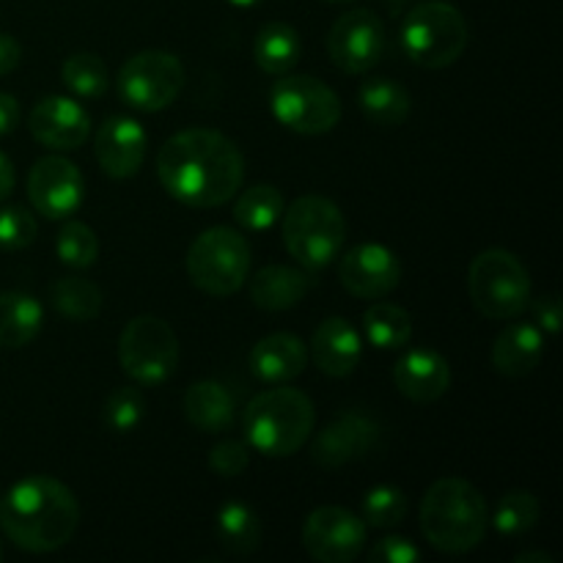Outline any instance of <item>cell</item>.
Returning <instances> with one entry per match:
<instances>
[{
    "label": "cell",
    "instance_id": "18",
    "mask_svg": "<svg viewBox=\"0 0 563 563\" xmlns=\"http://www.w3.org/2000/svg\"><path fill=\"white\" fill-rule=\"evenodd\" d=\"M27 130L42 146L75 152L91 135V119L69 97H44L27 115Z\"/></svg>",
    "mask_w": 563,
    "mask_h": 563
},
{
    "label": "cell",
    "instance_id": "30",
    "mask_svg": "<svg viewBox=\"0 0 563 563\" xmlns=\"http://www.w3.org/2000/svg\"><path fill=\"white\" fill-rule=\"evenodd\" d=\"M363 333L377 350H405L412 339V317L394 302H374L363 313Z\"/></svg>",
    "mask_w": 563,
    "mask_h": 563
},
{
    "label": "cell",
    "instance_id": "5",
    "mask_svg": "<svg viewBox=\"0 0 563 563\" xmlns=\"http://www.w3.org/2000/svg\"><path fill=\"white\" fill-rule=\"evenodd\" d=\"M284 245L306 269H322L341 256L346 242V218L330 198L302 196L284 209Z\"/></svg>",
    "mask_w": 563,
    "mask_h": 563
},
{
    "label": "cell",
    "instance_id": "23",
    "mask_svg": "<svg viewBox=\"0 0 563 563\" xmlns=\"http://www.w3.org/2000/svg\"><path fill=\"white\" fill-rule=\"evenodd\" d=\"M251 278V275H247ZM311 273L286 264H269L251 278V300L262 311H289L311 291Z\"/></svg>",
    "mask_w": 563,
    "mask_h": 563
},
{
    "label": "cell",
    "instance_id": "21",
    "mask_svg": "<svg viewBox=\"0 0 563 563\" xmlns=\"http://www.w3.org/2000/svg\"><path fill=\"white\" fill-rule=\"evenodd\" d=\"M247 363L262 383L284 385L306 372L308 346L291 333H273L253 346Z\"/></svg>",
    "mask_w": 563,
    "mask_h": 563
},
{
    "label": "cell",
    "instance_id": "17",
    "mask_svg": "<svg viewBox=\"0 0 563 563\" xmlns=\"http://www.w3.org/2000/svg\"><path fill=\"white\" fill-rule=\"evenodd\" d=\"M148 135L130 115H110L93 137L97 163L110 179H132L146 159Z\"/></svg>",
    "mask_w": 563,
    "mask_h": 563
},
{
    "label": "cell",
    "instance_id": "7",
    "mask_svg": "<svg viewBox=\"0 0 563 563\" xmlns=\"http://www.w3.org/2000/svg\"><path fill=\"white\" fill-rule=\"evenodd\" d=\"M467 291L482 317L517 319L531 302V275L511 251L489 247L471 262Z\"/></svg>",
    "mask_w": 563,
    "mask_h": 563
},
{
    "label": "cell",
    "instance_id": "10",
    "mask_svg": "<svg viewBox=\"0 0 563 563\" xmlns=\"http://www.w3.org/2000/svg\"><path fill=\"white\" fill-rule=\"evenodd\" d=\"M119 363L137 385H159L179 366V339L159 317H135L119 339Z\"/></svg>",
    "mask_w": 563,
    "mask_h": 563
},
{
    "label": "cell",
    "instance_id": "44",
    "mask_svg": "<svg viewBox=\"0 0 563 563\" xmlns=\"http://www.w3.org/2000/svg\"><path fill=\"white\" fill-rule=\"evenodd\" d=\"M515 563H553V555L539 553V550H533V553H520V555H517Z\"/></svg>",
    "mask_w": 563,
    "mask_h": 563
},
{
    "label": "cell",
    "instance_id": "14",
    "mask_svg": "<svg viewBox=\"0 0 563 563\" xmlns=\"http://www.w3.org/2000/svg\"><path fill=\"white\" fill-rule=\"evenodd\" d=\"M27 198L33 209L47 220H66L82 207L86 181L71 159L49 154L33 163L27 174Z\"/></svg>",
    "mask_w": 563,
    "mask_h": 563
},
{
    "label": "cell",
    "instance_id": "32",
    "mask_svg": "<svg viewBox=\"0 0 563 563\" xmlns=\"http://www.w3.org/2000/svg\"><path fill=\"white\" fill-rule=\"evenodd\" d=\"M539 515H542V506L537 495L528 489H511L498 500V509L489 517V522L500 537H526L537 528Z\"/></svg>",
    "mask_w": 563,
    "mask_h": 563
},
{
    "label": "cell",
    "instance_id": "27",
    "mask_svg": "<svg viewBox=\"0 0 563 563\" xmlns=\"http://www.w3.org/2000/svg\"><path fill=\"white\" fill-rule=\"evenodd\" d=\"M302 55L300 33L289 25V22H267L262 31L256 33L253 42V58L256 66L267 75L280 77L297 66Z\"/></svg>",
    "mask_w": 563,
    "mask_h": 563
},
{
    "label": "cell",
    "instance_id": "47",
    "mask_svg": "<svg viewBox=\"0 0 563 563\" xmlns=\"http://www.w3.org/2000/svg\"><path fill=\"white\" fill-rule=\"evenodd\" d=\"M0 561H3V542H0Z\"/></svg>",
    "mask_w": 563,
    "mask_h": 563
},
{
    "label": "cell",
    "instance_id": "22",
    "mask_svg": "<svg viewBox=\"0 0 563 563\" xmlns=\"http://www.w3.org/2000/svg\"><path fill=\"white\" fill-rule=\"evenodd\" d=\"M544 357V335L533 322H515L495 339L493 368L504 377H528Z\"/></svg>",
    "mask_w": 563,
    "mask_h": 563
},
{
    "label": "cell",
    "instance_id": "40",
    "mask_svg": "<svg viewBox=\"0 0 563 563\" xmlns=\"http://www.w3.org/2000/svg\"><path fill=\"white\" fill-rule=\"evenodd\" d=\"M528 308H531V313H533V324H537L542 333L559 335L561 319H563V308H561L559 297L542 295V297H537V300L528 302Z\"/></svg>",
    "mask_w": 563,
    "mask_h": 563
},
{
    "label": "cell",
    "instance_id": "13",
    "mask_svg": "<svg viewBox=\"0 0 563 563\" xmlns=\"http://www.w3.org/2000/svg\"><path fill=\"white\" fill-rule=\"evenodd\" d=\"M302 548L319 563H350L366 548V522L341 506H322L302 522Z\"/></svg>",
    "mask_w": 563,
    "mask_h": 563
},
{
    "label": "cell",
    "instance_id": "24",
    "mask_svg": "<svg viewBox=\"0 0 563 563\" xmlns=\"http://www.w3.org/2000/svg\"><path fill=\"white\" fill-rule=\"evenodd\" d=\"M236 399L225 385L214 379H201L190 385L185 394V418L198 429V432L218 434L234 423Z\"/></svg>",
    "mask_w": 563,
    "mask_h": 563
},
{
    "label": "cell",
    "instance_id": "11",
    "mask_svg": "<svg viewBox=\"0 0 563 563\" xmlns=\"http://www.w3.org/2000/svg\"><path fill=\"white\" fill-rule=\"evenodd\" d=\"M185 66L174 53L143 49V53L126 58V64L119 69V77H115V86H119V97L132 110L159 113L176 102V97L185 88Z\"/></svg>",
    "mask_w": 563,
    "mask_h": 563
},
{
    "label": "cell",
    "instance_id": "2",
    "mask_svg": "<svg viewBox=\"0 0 563 563\" xmlns=\"http://www.w3.org/2000/svg\"><path fill=\"white\" fill-rule=\"evenodd\" d=\"M80 522V504L53 476H25L0 498V528L25 553H55L71 542Z\"/></svg>",
    "mask_w": 563,
    "mask_h": 563
},
{
    "label": "cell",
    "instance_id": "12",
    "mask_svg": "<svg viewBox=\"0 0 563 563\" xmlns=\"http://www.w3.org/2000/svg\"><path fill=\"white\" fill-rule=\"evenodd\" d=\"M388 36L374 11L352 9L333 22L328 33V55L335 69L346 75H366L383 60Z\"/></svg>",
    "mask_w": 563,
    "mask_h": 563
},
{
    "label": "cell",
    "instance_id": "4",
    "mask_svg": "<svg viewBox=\"0 0 563 563\" xmlns=\"http://www.w3.org/2000/svg\"><path fill=\"white\" fill-rule=\"evenodd\" d=\"M317 427V407L297 388H267L253 396L242 416V429L251 449L269 460L297 454Z\"/></svg>",
    "mask_w": 563,
    "mask_h": 563
},
{
    "label": "cell",
    "instance_id": "41",
    "mask_svg": "<svg viewBox=\"0 0 563 563\" xmlns=\"http://www.w3.org/2000/svg\"><path fill=\"white\" fill-rule=\"evenodd\" d=\"M22 60V47L11 33L0 31V77L11 75V71L20 66Z\"/></svg>",
    "mask_w": 563,
    "mask_h": 563
},
{
    "label": "cell",
    "instance_id": "35",
    "mask_svg": "<svg viewBox=\"0 0 563 563\" xmlns=\"http://www.w3.org/2000/svg\"><path fill=\"white\" fill-rule=\"evenodd\" d=\"M55 251H58V258L66 267L88 269L93 267L99 258V236L93 234L91 225L80 223V220H69V223H64V229L58 231Z\"/></svg>",
    "mask_w": 563,
    "mask_h": 563
},
{
    "label": "cell",
    "instance_id": "36",
    "mask_svg": "<svg viewBox=\"0 0 563 563\" xmlns=\"http://www.w3.org/2000/svg\"><path fill=\"white\" fill-rule=\"evenodd\" d=\"M146 416V399L137 388H115L102 405V421L110 432L130 434Z\"/></svg>",
    "mask_w": 563,
    "mask_h": 563
},
{
    "label": "cell",
    "instance_id": "3",
    "mask_svg": "<svg viewBox=\"0 0 563 563\" xmlns=\"http://www.w3.org/2000/svg\"><path fill=\"white\" fill-rule=\"evenodd\" d=\"M421 531L434 550L445 555L471 553L484 542L489 509L471 482L456 476L438 478L421 500Z\"/></svg>",
    "mask_w": 563,
    "mask_h": 563
},
{
    "label": "cell",
    "instance_id": "26",
    "mask_svg": "<svg viewBox=\"0 0 563 563\" xmlns=\"http://www.w3.org/2000/svg\"><path fill=\"white\" fill-rule=\"evenodd\" d=\"M357 108L372 124L401 126L412 113V97L399 80L372 77L357 88Z\"/></svg>",
    "mask_w": 563,
    "mask_h": 563
},
{
    "label": "cell",
    "instance_id": "16",
    "mask_svg": "<svg viewBox=\"0 0 563 563\" xmlns=\"http://www.w3.org/2000/svg\"><path fill=\"white\" fill-rule=\"evenodd\" d=\"M377 443L379 423L374 418L363 416V412H344L317 434V440L311 443V460L313 465L335 471V467L352 465V462L368 456Z\"/></svg>",
    "mask_w": 563,
    "mask_h": 563
},
{
    "label": "cell",
    "instance_id": "19",
    "mask_svg": "<svg viewBox=\"0 0 563 563\" xmlns=\"http://www.w3.org/2000/svg\"><path fill=\"white\" fill-rule=\"evenodd\" d=\"M394 383L405 399L416 405H432L451 388V366L440 352L410 350L394 366Z\"/></svg>",
    "mask_w": 563,
    "mask_h": 563
},
{
    "label": "cell",
    "instance_id": "8",
    "mask_svg": "<svg viewBox=\"0 0 563 563\" xmlns=\"http://www.w3.org/2000/svg\"><path fill=\"white\" fill-rule=\"evenodd\" d=\"M253 253L245 236L229 225H212L192 240L187 251V275L192 286L212 297H229L245 286Z\"/></svg>",
    "mask_w": 563,
    "mask_h": 563
},
{
    "label": "cell",
    "instance_id": "37",
    "mask_svg": "<svg viewBox=\"0 0 563 563\" xmlns=\"http://www.w3.org/2000/svg\"><path fill=\"white\" fill-rule=\"evenodd\" d=\"M38 234V223L25 207L0 209V251H22Z\"/></svg>",
    "mask_w": 563,
    "mask_h": 563
},
{
    "label": "cell",
    "instance_id": "29",
    "mask_svg": "<svg viewBox=\"0 0 563 563\" xmlns=\"http://www.w3.org/2000/svg\"><path fill=\"white\" fill-rule=\"evenodd\" d=\"M49 302L69 322H91L104 306V295L93 280L66 275L49 286Z\"/></svg>",
    "mask_w": 563,
    "mask_h": 563
},
{
    "label": "cell",
    "instance_id": "20",
    "mask_svg": "<svg viewBox=\"0 0 563 563\" xmlns=\"http://www.w3.org/2000/svg\"><path fill=\"white\" fill-rule=\"evenodd\" d=\"M311 357L328 377H350L363 357V339L344 317L324 319L311 339Z\"/></svg>",
    "mask_w": 563,
    "mask_h": 563
},
{
    "label": "cell",
    "instance_id": "6",
    "mask_svg": "<svg viewBox=\"0 0 563 563\" xmlns=\"http://www.w3.org/2000/svg\"><path fill=\"white\" fill-rule=\"evenodd\" d=\"M399 36L412 64L423 69H445L465 53L467 22L454 3L423 0L407 11Z\"/></svg>",
    "mask_w": 563,
    "mask_h": 563
},
{
    "label": "cell",
    "instance_id": "34",
    "mask_svg": "<svg viewBox=\"0 0 563 563\" xmlns=\"http://www.w3.org/2000/svg\"><path fill=\"white\" fill-rule=\"evenodd\" d=\"M407 517V495L394 484H379L363 495L361 520L366 528H396Z\"/></svg>",
    "mask_w": 563,
    "mask_h": 563
},
{
    "label": "cell",
    "instance_id": "33",
    "mask_svg": "<svg viewBox=\"0 0 563 563\" xmlns=\"http://www.w3.org/2000/svg\"><path fill=\"white\" fill-rule=\"evenodd\" d=\"M64 86L80 99H99L110 86L108 66L93 53H75L60 66Z\"/></svg>",
    "mask_w": 563,
    "mask_h": 563
},
{
    "label": "cell",
    "instance_id": "43",
    "mask_svg": "<svg viewBox=\"0 0 563 563\" xmlns=\"http://www.w3.org/2000/svg\"><path fill=\"white\" fill-rule=\"evenodd\" d=\"M14 181H16L14 163H11V159L0 152V201L11 196V190H14Z\"/></svg>",
    "mask_w": 563,
    "mask_h": 563
},
{
    "label": "cell",
    "instance_id": "9",
    "mask_svg": "<svg viewBox=\"0 0 563 563\" xmlns=\"http://www.w3.org/2000/svg\"><path fill=\"white\" fill-rule=\"evenodd\" d=\"M269 110L297 135H324L341 121L339 93L311 75H280L269 88Z\"/></svg>",
    "mask_w": 563,
    "mask_h": 563
},
{
    "label": "cell",
    "instance_id": "15",
    "mask_svg": "<svg viewBox=\"0 0 563 563\" xmlns=\"http://www.w3.org/2000/svg\"><path fill=\"white\" fill-rule=\"evenodd\" d=\"M339 280L357 300H379L399 286L401 262L390 247L363 242L341 256Z\"/></svg>",
    "mask_w": 563,
    "mask_h": 563
},
{
    "label": "cell",
    "instance_id": "25",
    "mask_svg": "<svg viewBox=\"0 0 563 563\" xmlns=\"http://www.w3.org/2000/svg\"><path fill=\"white\" fill-rule=\"evenodd\" d=\"M44 308L25 291L0 295V350H22L42 333Z\"/></svg>",
    "mask_w": 563,
    "mask_h": 563
},
{
    "label": "cell",
    "instance_id": "46",
    "mask_svg": "<svg viewBox=\"0 0 563 563\" xmlns=\"http://www.w3.org/2000/svg\"><path fill=\"white\" fill-rule=\"evenodd\" d=\"M324 3H350V0H324Z\"/></svg>",
    "mask_w": 563,
    "mask_h": 563
},
{
    "label": "cell",
    "instance_id": "28",
    "mask_svg": "<svg viewBox=\"0 0 563 563\" xmlns=\"http://www.w3.org/2000/svg\"><path fill=\"white\" fill-rule=\"evenodd\" d=\"M214 531H218L220 548L231 555H251L262 544V520L256 509L242 500H229L220 506Z\"/></svg>",
    "mask_w": 563,
    "mask_h": 563
},
{
    "label": "cell",
    "instance_id": "31",
    "mask_svg": "<svg viewBox=\"0 0 563 563\" xmlns=\"http://www.w3.org/2000/svg\"><path fill=\"white\" fill-rule=\"evenodd\" d=\"M284 196L273 185H253L234 201V220L245 231H269L284 214Z\"/></svg>",
    "mask_w": 563,
    "mask_h": 563
},
{
    "label": "cell",
    "instance_id": "42",
    "mask_svg": "<svg viewBox=\"0 0 563 563\" xmlns=\"http://www.w3.org/2000/svg\"><path fill=\"white\" fill-rule=\"evenodd\" d=\"M20 124V102L11 93L0 91V135H9Z\"/></svg>",
    "mask_w": 563,
    "mask_h": 563
},
{
    "label": "cell",
    "instance_id": "45",
    "mask_svg": "<svg viewBox=\"0 0 563 563\" xmlns=\"http://www.w3.org/2000/svg\"><path fill=\"white\" fill-rule=\"evenodd\" d=\"M231 5H240V9H253V5L264 3V0H229Z\"/></svg>",
    "mask_w": 563,
    "mask_h": 563
},
{
    "label": "cell",
    "instance_id": "38",
    "mask_svg": "<svg viewBox=\"0 0 563 563\" xmlns=\"http://www.w3.org/2000/svg\"><path fill=\"white\" fill-rule=\"evenodd\" d=\"M247 465H251V445L240 443V440H223V443L209 451V467L220 478L242 476Z\"/></svg>",
    "mask_w": 563,
    "mask_h": 563
},
{
    "label": "cell",
    "instance_id": "1",
    "mask_svg": "<svg viewBox=\"0 0 563 563\" xmlns=\"http://www.w3.org/2000/svg\"><path fill=\"white\" fill-rule=\"evenodd\" d=\"M157 176L170 198L192 209L223 207L245 181V157L218 130H181L157 154Z\"/></svg>",
    "mask_w": 563,
    "mask_h": 563
},
{
    "label": "cell",
    "instance_id": "39",
    "mask_svg": "<svg viewBox=\"0 0 563 563\" xmlns=\"http://www.w3.org/2000/svg\"><path fill=\"white\" fill-rule=\"evenodd\" d=\"M368 561L374 563H418L421 561V550L405 537H385L368 553Z\"/></svg>",
    "mask_w": 563,
    "mask_h": 563
}]
</instances>
